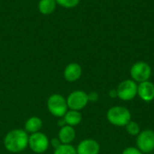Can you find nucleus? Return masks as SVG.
Wrapping results in <instances>:
<instances>
[{
	"label": "nucleus",
	"instance_id": "nucleus-4",
	"mask_svg": "<svg viewBox=\"0 0 154 154\" xmlns=\"http://www.w3.org/2000/svg\"><path fill=\"white\" fill-rule=\"evenodd\" d=\"M29 148L35 153L45 152L50 147V140L47 135L42 132L34 133L29 135Z\"/></svg>",
	"mask_w": 154,
	"mask_h": 154
},
{
	"label": "nucleus",
	"instance_id": "nucleus-22",
	"mask_svg": "<svg viewBox=\"0 0 154 154\" xmlns=\"http://www.w3.org/2000/svg\"><path fill=\"white\" fill-rule=\"evenodd\" d=\"M109 97H112V98L117 97V91H116V89H111L109 91Z\"/></svg>",
	"mask_w": 154,
	"mask_h": 154
},
{
	"label": "nucleus",
	"instance_id": "nucleus-20",
	"mask_svg": "<svg viewBox=\"0 0 154 154\" xmlns=\"http://www.w3.org/2000/svg\"><path fill=\"white\" fill-rule=\"evenodd\" d=\"M62 143H60V141L59 140V138L57 137V138H52L51 141H50V145L51 146V147H53L54 149H56V148H58L59 146H60Z\"/></svg>",
	"mask_w": 154,
	"mask_h": 154
},
{
	"label": "nucleus",
	"instance_id": "nucleus-11",
	"mask_svg": "<svg viewBox=\"0 0 154 154\" xmlns=\"http://www.w3.org/2000/svg\"><path fill=\"white\" fill-rule=\"evenodd\" d=\"M137 94L144 102H151L154 99V84L149 80L141 82L138 85Z\"/></svg>",
	"mask_w": 154,
	"mask_h": 154
},
{
	"label": "nucleus",
	"instance_id": "nucleus-7",
	"mask_svg": "<svg viewBox=\"0 0 154 154\" xmlns=\"http://www.w3.org/2000/svg\"><path fill=\"white\" fill-rule=\"evenodd\" d=\"M68 107L70 110L80 111L87 106L88 101V94L83 90H75L71 92L66 98Z\"/></svg>",
	"mask_w": 154,
	"mask_h": 154
},
{
	"label": "nucleus",
	"instance_id": "nucleus-23",
	"mask_svg": "<svg viewBox=\"0 0 154 154\" xmlns=\"http://www.w3.org/2000/svg\"><path fill=\"white\" fill-rule=\"evenodd\" d=\"M58 125L60 126V127H62V126H64V125H66V123H65V120H64V118L63 117H60V118H59V120H58Z\"/></svg>",
	"mask_w": 154,
	"mask_h": 154
},
{
	"label": "nucleus",
	"instance_id": "nucleus-3",
	"mask_svg": "<svg viewBox=\"0 0 154 154\" xmlns=\"http://www.w3.org/2000/svg\"><path fill=\"white\" fill-rule=\"evenodd\" d=\"M48 111L55 117L60 118L65 116L68 111L66 98L60 94H52L47 99Z\"/></svg>",
	"mask_w": 154,
	"mask_h": 154
},
{
	"label": "nucleus",
	"instance_id": "nucleus-1",
	"mask_svg": "<svg viewBox=\"0 0 154 154\" xmlns=\"http://www.w3.org/2000/svg\"><path fill=\"white\" fill-rule=\"evenodd\" d=\"M29 134L23 129H14L8 132L4 138L5 149L12 153H18L28 147Z\"/></svg>",
	"mask_w": 154,
	"mask_h": 154
},
{
	"label": "nucleus",
	"instance_id": "nucleus-15",
	"mask_svg": "<svg viewBox=\"0 0 154 154\" xmlns=\"http://www.w3.org/2000/svg\"><path fill=\"white\" fill-rule=\"evenodd\" d=\"M57 6V3L55 0H40L38 3L39 12L43 15L51 14Z\"/></svg>",
	"mask_w": 154,
	"mask_h": 154
},
{
	"label": "nucleus",
	"instance_id": "nucleus-18",
	"mask_svg": "<svg viewBox=\"0 0 154 154\" xmlns=\"http://www.w3.org/2000/svg\"><path fill=\"white\" fill-rule=\"evenodd\" d=\"M57 5L64 7V8H68V9H70V8H74L76 7L80 0H55Z\"/></svg>",
	"mask_w": 154,
	"mask_h": 154
},
{
	"label": "nucleus",
	"instance_id": "nucleus-9",
	"mask_svg": "<svg viewBox=\"0 0 154 154\" xmlns=\"http://www.w3.org/2000/svg\"><path fill=\"white\" fill-rule=\"evenodd\" d=\"M76 151L78 154H99L100 145L94 139H85L78 144Z\"/></svg>",
	"mask_w": 154,
	"mask_h": 154
},
{
	"label": "nucleus",
	"instance_id": "nucleus-12",
	"mask_svg": "<svg viewBox=\"0 0 154 154\" xmlns=\"http://www.w3.org/2000/svg\"><path fill=\"white\" fill-rule=\"evenodd\" d=\"M58 138L62 144H70L76 138V131L70 125H64L60 127L58 133Z\"/></svg>",
	"mask_w": 154,
	"mask_h": 154
},
{
	"label": "nucleus",
	"instance_id": "nucleus-16",
	"mask_svg": "<svg viewBox=\"0 0 154 154\" xmlns=\"http://www.w3.org/2000/svg\"><path fill=\"white\" fill-rule=\"evenodd\" d=\"M53 154H78L76 148L71 144H61L54 149Z\"/></svg>",
	"mask_w": 154,
	"mask_h": 154
},
{
	"label": "nucleus",
	"instance_id": "nucleus-6",
	"mask_svg": "<svg viewBox=\"0 0 154 154\" xmlns=\"http://www.w3.org/2000/svg\"><path fill=\"white\" fill-rule=\"evenodd\" d=\"M138 85L133 79H125L122 81L117 88V97L123 101H130L137 95Z\"/></svg>",
	"mask_w": 154,
	"mask_h": 154
},
{
	"label": "nucleus",
	"instance_id": "nucleus-10",
	"mask_svg": "<svg viewBox=\"0 0 154 154\" xmlns=\"http://www.w3.org/2000/svg\"><path fill=\"white\" fill-rule=\"evenodd\" d=\"M82 75V68L79 63L71 62L68 64L63 71L64 79L68 82H75L80 79Z\"/></svg>",
	"mask_w": 154,
	"mask_h": 154
},
{
	"label": "nucleus",
	"instance_id": "nucleus-19",
	"mask_svg": "<svg viewBox=\"0 0 154 154\" xmlns=\"http://www.w3.org/2000/svg\"><path fill=\"white\" fill-rule=\"evenodd\" d=\"M122 154H143L142 152L138 149V148H134V147H128L126 149L124 150Z\"/></svg>",
	"mask_w": 154,
	"mask_h": 154
},
{
	"label": "nucleus",
	"instance_id": "nucleus-2",
	"mask_svg": "<svg viewBox=\"0 0 154 154\" xmlns=\"http://www.w3.org/2000/svg\"><path fill=\"white\" fill-rule=\"evenodd\" d=\"M131 117L130 111L125 106H113L106 113L108 122L115 126H125L131 121Z\"/></svg>",
	"mask_w": 154,
	"mask_h": 154
},
{
	"label": "nucleus",
	"instance_id": "nucleus-17",
	"mask_svg": "<svg viewBox=\"0 0 154 154\" xmlns=\"http://www.w3.org/2000/svg\"><path fill=\"white\" fill-rule=\"evenodd\" d=\"M126 131L130 135L133 136H137L140 133H141V128L140 125H138V123L134 122V121H130L126 125H125Z\"/></svg>",
	"mask_w": 154,
	"mask_h": 154
},
{
	"label": "nucleus",
	"instance_id": "nucleus-13",
	"mask_svg": "<svg viewBox=\"0 0 154 154\" xmlns=\"http://www.w3.org/2000/svg\"><path fill=\"white\" fill-rule=\"evenodd\" d=\"M42 121L38 116H31L28 118L24 124V131L28 134L38 133L42 128Z\"/></svg>",
	"mask_w": 154,
	"mask_h": 154
},
{
	"label": "nucleus",
	"instance_id": "nucleus-14",
	"mask_svg": "<svg viewBox=\"0 0 154 154\" xmlns=\"http://www.w3.org/2000/svg\"><path fill=\"white\" fill-rule=\"evenodd\" d=\"M65 123L67 125H70L72 127L79 125L82 121V115L79 111L76 110H68L65 116H63Z\"/></svg>",
	"mask_w": 154,
	"mask_h": 154
},
{
	"label": "nucleus",
	"instance_id": "nucleus-5",
	"mask_svg": "<svg viewBox=\"0 0 154 154\" xmlns=\"http://www.w3.org/2000/svg\"><path fill=\"white\" fill-rule=\"evenodd\" d=\"M130 75L134 81L135 82H144L149 80L152 76L151 66L144 61L135 62L130 69Z\"/></svg>",
	"mask_w": 154,
	"mask_h": 154
},
{
	"label": "nucleus",
	"instance_id": "nucleus-21",
	"mask_svg": "<svg viewBox=\"0 0 154 154\" xmlns=\"http://www.w3.org/2000/svg\"><path fill=\"white\" fill-rule=\"evenodd\" d=\"M88 101L96 102L98 100V94L97 92H90L89 94H88Z\"/></svg>",
	"mask_w": 154,
	"mask_h": 154
},
{
	"label": "nucleus",
	"instance_id": "nucleus-8",
	"mask_svg": "<svg viewBox=\"0 0 154 154\" xmlns=\"http://www.w3.org/2000/svg\"><path fill=\"white\" fill-rule=\"evenodd\" d=\"M137 148L144 153H150L154 151V132L147 129L142 131L136 139Z\"/></svg>",
	"mask_w": 154,
	"mask_h": 154
}]
</instances>
